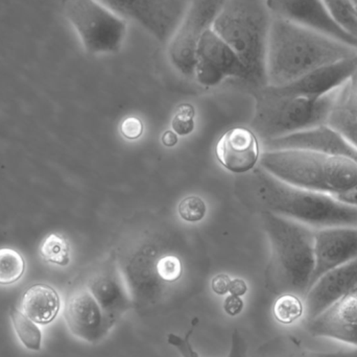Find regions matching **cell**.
Here are the masks:
<instances>
[{
    "label": "cell",
    "mask_w": 357,
    "mask_h": 357,
    "mask_svg": "<svg viewBox=\"0 0 357 357\" xmlns=\"http://www.w3.org/2000/svg\"><path fill=\"white\" fill-rule=\"evenodd\" d=\"M235 192L247 209L258 213L270 212L314 229L357 227V207L327 193L294 186L259 165L237 178Z\"/></svg>",
    "instance_id": "1"
},
{
    "label": "cell",
    "mask_w": 357,
    "mask_h": 357,
    "mask_svg": "<svg viewBox=\"0 0 357 357\" xmlns=\"http://www.w3.org/2000/svg\"><path fill=\"white\" fill-rule=\"evenodd\" d=\"M357 56V48L273 16L266 46L268 86L283 87L316 69Z\"/></svg>",
    "instance_id": "2"
},
{
    "label": "cell",
    "mask_w": 357,
    "mask_h": 357,
    "mask_svg": "<svg viewBox=\"0 0 357 357\" xmlns=\"http://www.w3.org/2000/svg\"><path fill=\"white\" fill-rule=\"evenodd\" d=\"M259 214L270 243L268 289L277 296L294 294L304 299L314 270V229L270 212Z\"/></svg>",
    "instance_id": "3"
},
{
    "label": "cell",
    "mask_w": 357,
    "mask_h": 357,
    "mask_svg": "<svg viewBox=\"0 0 357 357\" xmlns=\"http://www.w3.org/2000/svg\"><path fill=\"white\" fill-rule=\"evenodd\" d=\"M273 15L266 0H225L212 29L234 50L254 91L268 86L266 46Z\"/></svg>",
    "instance_id": "4"
},
{
    "label": "cell",
    "mask_w": 357,
    "mask_h": 357,
    "mask_svg": "<svg viewBox=\"0 0 357 357\" xmlns=\"http://www.w3.org/2000/svg\"><path fill=\"white\" fill-rule=\"evenodd\" d=\"M259 167L294 186L327 195H339L357 184L356 161L316 151H266Z\"/></svg>",
    "instance_id": "5"
},
{
    "label": "cell",
    "mask_w": 357,
    "mask_h": 357,
    "mask_svg": "<svg viewBox=\"0 0 357 357\" xmlns=\"http://www.w3.org/2000/svg\"><path fill=\"white\" fill-rule=\"evenodd\" d=\"M340 89L317 98L277 93L268 86L255 90L252 131L264 142L326 125Z\"/></svg>",
    "instance_id": "6"
},
{
    "label": "cell",
    "mask_w": 357,
    "mask_h": 357,
    "mask_svg": "<svg viewBox=\"0 0 357 357\" xmlns=\"http://www.w3.org/2000/svg\"><path fill=\"white\" fill-rule=\"evenodd\" d=\"M65 15L88 54H115L125 45L129 22L100 0H67Z\"/></svg>",
    "instance_id": "7"
},
{
    "label": "cell",
    "mask_w": 357,
    "mask_h": 357,
    "mask_svg": "<svg viewBox=\"0 0 357 357\" xmlns=\"http://www.w3.org/2000/svg\"><path fill=\"white\" fill-rule=\"evenodd\" d=\"M225 0H191L178 26L167 42V56L174 68L185 77H193L197 46Z\"/></svg>",
    "instance_id": "8"
},
{
    "label": "cell",
    "mask_w": 357,
    "mask_h": 357,
    "mask_svg": "<svg viewBox=\"0 0 357 357\" xmlns=\"http://www.w3.org/2000/svg\"><path fill=\"white\" fill-rule=\"evenodd\" d=\"M128 22L167 44L191 0H100Z\"/></svg>",
    "instance_id": "9"
},
{
    "label": "cell",
    "mask_w": 357,
    "mask_h": 357,
    "mask_svg": "<svg viewBox=\"0 0 357 357\" xmlns=\"http://www.w3.org/2000/svg\"><path fill=\"white\" fill-rule=\"evenodd\" d=\"M193 77L203 87L211 88L227 79L245 83L247 70L234 50L211 29L197 46Z\"/></svg>",
    "instance_id": "10"
},
{
    "label": "cell",
    "mask_w": 357,
    "mask_h": 357,
    "mask_svg": "<svg viewBox=\"0 0 357 357\" xmlns=\"http://www.w3.org/2000/svg\"><path fill=\"white\" fill-rule=\"evenodd\" d=\"M64 318L69 331L89 344H98L106 339L116 325L86 287L75 289L68 296Z\"/></svg>",
    "instance_id": "11"
},
{
    "label": "cell",
    "mask_w": 357,
    "mask_h": 357,
    "mask_svg": "<svg viewBox=\"0 0 357 357\" xmlns=\"http://www.w3.org/2000/svg\"><path fill=\"white\" fill-rule=\"evenodd\" d=\"M273 16L297 23L357 48V40L333 20L322 0H266Z\"/></svg>",
    "instance_id": "12"
},
{
    "label": "cell",
    "mask_w": 357,
    "mask_h": 357,
    "mask_svg": "<svg viewBox=\"0 0 357 357\" xmlns=\"http://www.w3.org/2000/svg\"><path fill=\"white\" fill-rule=\"evenodd\" d=\"M357 257V227L314 229V270L312 285L329 271Z\"/></svg>",
    "instance_id": "13"
},
{
    "label": "cell",
    "mask_w": 357,
    "mask_h": 357,
    "mask_svg": "<svg viewBox=\"0 0 357 357\" xmlns=\"http://www.w3.org/2000/svg\"><path fill=\"white\" fill-rule=\"evenodd\" d=\"M86 287L115 323L134 308L133 300L121 268L114 260L94 271L88 279Z\"/></svg>",
    "instance_id": "14"
},
{
    "label": "cell",
    "mask_w": 357,
    "mask_h": 357,
    "mask_svg": "<svg viewBox=\"0 0 357 357\" xmlns=\"http://www.w3.org/2000/svg\"><path fill=\"white\" fill-rule=\"evenodd\" d=\"M307 331L316 337L335 340L357 347V287L307 321Z\"/></svg>",
    "instance_id": "15"
},
{
    "label": "cell",
    "mask_w": 357,
    "mask_h": 357,
    "mask_svg": "<svg viewBox=\"0 0 357 357\" xmlns=\"http://www.w3.org/2000/svg\"><path fill=\"white\" fill-rule=\"evenodd\" d=\"M266 151L310 150L351 159L357 163V149L339 132L327 125L264 142Z\"/></svg>",
    "instance_id": "16"
},
{
    "label": "cell",
    "mask_w": 357,
    "mask_h": 357,
    "mask_svg": "<svg viewBox=\"0 0 357 357\" xmlns=\"http://www.w3.org/2000/svg\"><path fill=\"white\" fill-rule=\"evenodd\" d=\"M357 287V257L323 275L304 297L306 319L312 320Z\"/></svg>",
    "instance_id": "17"
},
{
    "label": "cell",
    "mask_w": 357,
    "mask_h": 357,
    "mask_svg": "<svg viewBox=\"0 0 357 357\" xmlns=\"http://www.w3.org/2000/svg\"><path fill=\"white\" fill-rule=\"evenodd\" d=\"M357 73V56L321 67L283 87H270L285 96L322 98L345 85Z\"/></svg>",
    "instance_id": "18"
},
{
    "label": "cell",
    "mask_w": 357,
    "mask_h": 357,
    "mask_svg": "<svg viewBox=\"0 0 357 357\" xmlns=\"http://www.w3.org/2000/svg\"><path fill=\"white\" fill-rule=\"evenodd\" d=\"M216 157L230 173L243 175L257 167L259 142L252 130L237 127L229 130L216 144Z\"/></svg>",
    "instance_id": "19"
},
{
    "label": "cell",
    "mask_w": 357,
    "mask_h": 357,
    "mask_svg": "<svg viewBox=\"0 0 357 357\" xmlns=\"http://www.w3.org/2000/svg\"><path fill=\"white\" fill-rule=\"evenodd\" d=\"M61 299L58 291L47 284L29 287L22 297L21 312L37 324H48L58 316Z\"/></svg>",
    "instance_id": "20"
},
{
    "label": "cell",
    "mask_w": 357,
    "mask_h": 357,
    "mask_svg": "<svg viewBox=\"0 0 357 357\" xmlns=\"http://www.w3.org/2000/svg\"><path fill=\"white\" fill-rule=\"evenodd\" d=\"M326 125L339 132L354 148L357 149V117L344 104L343 100L340 98V92L337 102L329 115Z\"/></svg>",
    "instance_id": "21"
},
{
    "label": "cell",
    "mask_w": 357,
    "mask_h": 357,
    "mask_svg": "<svg viewBox=\"0 0 357 357\" xmlns=\"http://www.w3.org/2000/svg\"><path fill=\"white\" fill-rule=\"evenodd\" d=\"M10 316L22 345L29 350L39 351L42 346V333L37 323L16 308L10 310Z\"/></svg>",
    "instance_id": "22"
},
{
    "label": "cell",
    "mask_w": 357,
    "mask_h": 357,
    "mask_svg": "<svg viewBox=\"0 0 357 357\" xmlns=\"http://www.w3.org/2000/svg\"><path fill=\"white\" fill-rule=\"evenodd\" d=\"M333 20L357 40V12L351 0H322Z\"/></svg>",
    "instance_id": "23"
},
{
    "label": "cell",
    "mask_w": 357,
    "mask_h": 357,
    "mask_svg": "<svg viewBox=\"0 0 357 357\" xmlns=\"http://www.w3.org/2000/svg\"><path fill=\"white\" fill-rule=\"evenodd\" d=\"M25 268V259L18 251L10 248L0 249V285L18 282L24 275Z\"/></svg>",
    "instance_id": "24"
},
{
    "label": "cell",
    "mask_w": 357,
    "mask_h": 357,
    "mask_svg": "<svg viewBox=\"0 0 357 357\" xmlns=\"http://www.w3.org/2000/svg\"><path fill=\"white\" fill-rule=\"evenodd\" d=\"M302 300L303 298L294 294L278 296L273 308L276 320L283 325H291L299 320L305 312V306Z\"/></svg>",
    "instance_id": "25"
},
{
    "label": "cell",
    "mask_w": 357,
    "mask_h": 357,
    "mask_svg": "<svg viewBox=\"0 0 357 357\" xmlns=\"http://www.w3.org/2000/svg\"><path fill=\"white\" fill-rule=\"evenodd\" d=\"M40 253L44 260L56 266H66L70 260V248L64 237L50 234L42 241Z\"/></svg>",
    "instance_id": "26"
},
{
    "label": "cell",
    "mask_w": 357,
    "mask_h": 357,
    "mask_svg": "<svg viewBox=\"0 0 357 357\" xmlns=\"http://www.w3.org/2000/svg\"><path fill=\"white\" fill-rule=\"evenodd\" d=\"M157 275L163 287L167 289V295L171 291V285L177 283L183 275V266L176 255L167 254L158 258L156 264Z\"/></svg>",
    "instance_id": "27"
},
{
    "label": "cell",
    "mask_w": 357,
    "mask_h": 357,
    "mask_svg": "<svg viewBox=\"0 0 357 357\" xmlns=\"http://www.w3.org/2000/svg\"><path fill=\"white\" fill-rule=\"evenodd\" d=\"M206 203L197 195H188L178 203V215L188 222H201L206 215Z\"/></svg>",
    "instance_id": "28"
},
{
    "label": "cell",
    "mask_w": 357,
    "mask_h": 357,
    "mask_svg": "<svg viewBox=\"0 0 357 357\" xmlns=\"http://www.w3.org/2000/svg\"><path fill=\"white\" fill-rule=\"evenodd\" d=\"M195 116L193 106L190 104L180 105L172 121V129L178 136L189 135L195 128Z\"/></svg>",
    "instance_id": "29"
},
{
    "label": "cell",
    "mask_w": 357,
    "mask_h": 357,
    "mask_svg": "<svg viewBox=\"0 0 357 357\" xmlns=\"http://www.w3.org/2000/svg\"><path fill=\"white\" fill-rule=\"evenodd\" d=\"M195 325L197 324H193L191 326L190 331L184 337H181V335H176V333H169L167 335V343L177 350L181 357H202L197 354V350L195 349L190 342V337L192 335Z\"/></svg>",
    "instance_id": "30"
},
{
    "label": "cell",
    "mask_w": 357,
    "mask_h": 357,
    "mask_svg": "<svg viewBox=\"0 0 357 357\" xmlns=\"http://www.w3.org/2000/svg\"><path fill=\"white\" fill-rule=\"evenodd\" d=\"M276 357H357L356 351L321 352L312 350H291Z\"/></svg>",
    "instance_id": "31"
},
{
    "label": "cell",
    "mask_w": 357,
    "mask_h": 357,
    "mask_svg": "<svg viewBox=\"0 0 357 357\" xmlns=\"http://www.w3.org/2000/svg\"><path fill=\"white\" fill-rule=\"evenodd\" d=\"M121 133L126 139H138L144 134V123L137 117H128L121 123Z\"/></svg>",
    "instance_id": "32"
},
{
    "label": "cell",
    "mask_w": 357,
    "mask_h": 357,
    "mask_svg": "<svg viewBox=\"0 0 357 357\" xmlns=\"http://www.w3.org/2000/svg\"><path fill=\"white\" fill-rule=\"evenodd\" d=\"M227 357H248V344L238 329H234L231 335L230 348Z\"/></svg>",
    "instance_id": "33"
},
{
    "label": "cell",
    "mask_w": 357,
    "mask_h": 357,
    "mask_svg": "<svg viewBox=\"0 0 357 357\" xmlns=\"http://www.w3.org/2000/svg\"><path fill=\"white\" fill-rule=\"evenodd\" d=\"M335 199H339L342 203L347 204V205L357 207V184L354 185L351 188L339 193V195H333Z\"/></svg>",
    "instance_id": "34"
},
{
    "label": "cell",
    "mask_w": 357,
    "mask_h": 357,
    "mask_svg": "<svg viewBox=\"0 0 357 357\" xmlns=\"http://www.w3.org/2000/svg\"><path fill=\"white\" fill-rule=\"evenodd\" d=\"M230 282V278H229L227 275H218V276L213 279V281H212V287H213L214 291H215L216 294H220V295H222V294L229 291Z\"/></svg>",
    "instance_id": "35"
},
{
    "label": "cell",
    "mask_w": 357,
    "mask_h": 357,
    "mask_svg": "<svg viewBox=\"0 0 357 357\" xmlns=\"http://www.w3.org/2000/svg\"><path fill=\"white\" fill-rule=\"evenodd\" d=\"M161 140H162V144L167 146V148H174V146L178 144V137L175 132L172 131V130H167V131L163 133L162 139Z\"/></svg>",
    "instance_id": "36"
},
{
    "label": "cell",
    "mask_w": 357,
    "mask_h": 357,
    "mask_svg": "<svg viewBox=\"0 0 357 357\" xmlns=\"http://www.w3.org/2000/svg\"><path fill=\"white\" fill-rule=\"evenodd\" d=\"M247 291V285L245 284L243 280L231 281L230 287H229V291L234 296L243 295Z\"/></svg>",
    "instance_id": "37"
},
{
    "label": "cell",
    "mask_w": 357,
    "mask_h": 357,
    "mask_svg": "<svg viewBox=\"0 0 357 357\" xmlns=\"http://www.w3.org/2000/svg\"><path fill=\"white\" fill-rule=\"evenodd\" d=\"M352 3H354V8H356L357 12V0H351Z\"/></svg>",
    "instance_id": "38"
}]
</instances>
